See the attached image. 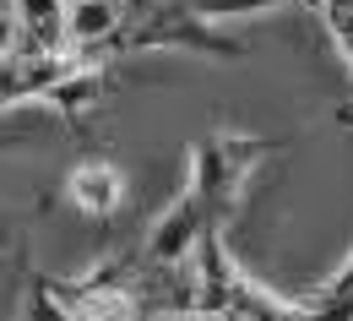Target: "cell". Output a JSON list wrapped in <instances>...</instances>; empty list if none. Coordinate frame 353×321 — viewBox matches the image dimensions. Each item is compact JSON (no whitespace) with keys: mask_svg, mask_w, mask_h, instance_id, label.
Wrapping results in <instances>:
<instances>
[{"mask_svg":"<svg viewBox=\"0 0 353 321\" xmlns=\"http://www.w3.org/2000/svg\"><path fill=\"white\" fill-rule=\"evenodd\" d=\"M207 218H212V202H207V191H201L196 175H190V185L169 202V213L158 218V229L147 240L152 262H179V256H190V245L207 234Z\"/></svg>","mask_w":353,"mask_h":321,"instance_id":"1","label":"cell"},{"mask_svg":"<svg viewBox=\"0 0 353 321\" xmlns=\"http://www.w3.org/2000/svg\"><path fill=\"white\" fill-rule=\"evenodd\" d=\"M65 202L77 213H88V218H109L125 202V175L114 164H103V158H82L71 169V180H65Z\"/></svg>","mask_w":353,"mask_h":321,"instance_id":"2","label":"cell"},{"mask_svg":"<svg viewBox=\"0 0 353 321\" xmlns=\"http://www.w3.org/2000/svg\"><path fill=\"white\" fill-rule=\"evenodd\" d=\"M114 22H120L114 0H77V6H65V39L71 44H98L103 33H114Z\"/></svg>","mask_w":353,"mask_h":321,"instance_id":"3","label":"cell"},{"mask_svg":"<svg viewBox=\"0 0 353 321\" xmlns=\"http://www.w3.org/2000/svg\"><path fill=\"white\" fill-rule=\"evenodd\" d=\"M17 22L33 39H54L65 33V0H17Z\"/></svg>","mask_w":353,"mask_h":321,"instance_id":"4","label":"cell"},{"mask_svg":"<svg viewBox=\"0 0 353 321\" xmlns=\"http://www.w3.org/2000/svg\"><path fill=\"white\" fill-rule=\"evenodd\" d=\"M77 316L82 321H131L136 311H131V294H120V289H88Z\"/></svg>","mask_w":353,"mask_h":321,"instance_id":"5","label":"cell"},{"mask_svg":"<svg viewBox=\"0 0 353 321\" xmlns=\"http://www.w3.org/2000/svg\"><path fill=\"white\" fill-rule=\"evenodd\" d=\"M17 321H71V305H60V294L49 289L44 278H28V294H22V316Z\"/></svg>","mask_w":353,"mask_h":321,"instance_id":"6","label":"cell"},{"mask_svg":"<svg viewBox=\"0 0 353 321\" xmlns=\"http://www.w3.org/2000/svg\"><path fill=\"white\" fill-rule=\"evenodd\" d=\"M277 6H294V0H190V11H196V17H212V22L261 17V11H277Z\"/></svg>","mask_w":353,"mask_h":321,"instance_id":"7","label":"cell"},{"mask_svg":"<svg viewBox=\"0 0 353 321\" xmlns=\"http://www.w3.org/2000/svg\"><path fill=\"white\" fill-rule=\"evenodd\" d=\"M326 300L337 305V311H332V316H326V321H337V316H343V311H353V256H348V267H343V273H337V278H332V283H326Z\"/></svg>","mask_w":353,"mask_h":321,"instance_id":"8","label":"cell"},{"mask_svg":"<svg viewBox=\"0 0 353 321\" xmlns=\"http://www.w3.org/2000/svg\"><path fill=\"white\" fill-rule=\"evenodd\" d=\"M17 33H22V22H17L11 11H0V60H6L11 49H17Z\"/></svg>","mask_w":353,"mask_h":321,"instance_id":"9","label":"cell"},{"mask_svg":"<svg viewBox=\"0 0 353 321\" xmlns=\"http://www.w3.org/2000/svg\"><path fill=\"white\" fill-rule=\"evenodd\" d=\"M65 6H77V0H65Z\"/></svg>","mask_w":353,"mask_h":321,"instance_id":"10","label":"cell"}]
</instances>
